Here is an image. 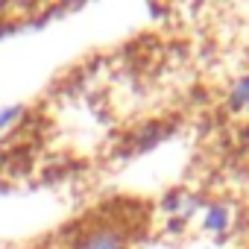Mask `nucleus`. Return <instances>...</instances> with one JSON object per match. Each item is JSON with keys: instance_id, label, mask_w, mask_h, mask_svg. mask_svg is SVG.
Masks as SVG:
<instances>
[{"instance_id": "1", "label": "nucleus", "mask_w": 249, "mask_h": 249, "mask_svg": "<svg viewBox=\"0 0 249 249\" xmlns=\"http://www.w3.org/2000/svg\"><path fill=\"white\" fill-rule=\"evenodd\" d=\"M71 249H132V226L126 217H94L71 240Z\"/></svg>"}, {"instance_id": "2", "label": "nucleus", "mask_w": 249, "mask_h": 249, "mask_svg": "<svg viewBox=\"0 0 249 249\" xmlns=\"http://www.w3.org/2000/svg\"><path fill=\"white\" fill-rule=\"evenodd\" d=\"M234 223V205L226 199H211L202 205V229L211 234H226Z\"/></svg>"}, {"instance_id": "3", "label": "nucleus", "mask_w": 249, "mask_h": 249, "mask_svg": "<svg viewBox=\"0 0 249 249\" xmlns=\"http://www.w3.org/2000/svg\"><path fill=\"white\" fill-rule=\"evenodd\" d=\"M164 208H167V214H173V217H191V214L199 208V199H196L191 191H173V194H167Z\"/></svg>"}, {"instance_id": "4", "label": "nucleus", "mask_w": 249, "mask_h": 249, "mask_svg": "<svg viewBox=\"0 0 249 249\" xmlns=\"http://www.w3.org/2000/svg\"><path fill=\"white\" fill-rule=\"evenodd\" d=\"M246 103H249V73L240 76V79L231 85V91H229V106H231V108H243Z\"/></svg>"}, {"instance_id": "5", "label": "nucleus", "mask_w": 249, "mask_h": 249, "mask_svg": "<svg viewBox=\"0 0 249 249\" xmlns=\"http://www.w3.org/2000/svg\"><path fill=\"white\" fill-rule=\"evenodd\" d=\"M21 114H24V106H6V108H0V132H3L6 126H12Z\"/></svg>"}]
</instances>
